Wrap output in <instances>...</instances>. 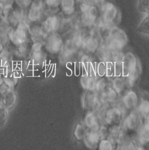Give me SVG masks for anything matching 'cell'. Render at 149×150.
<instances>
[{"label":"cell","mask_w":149,"mask_h":150,"mask_svg":"<svg viewBox=\"0 0 149 150\" xmlns=\"http://www.w3.org/2000/svg\"><path fill=\"white\" fill-rule=\"evenodd\" d=\"M63 47V42L60 36L57 34L50 37L47 42L48 51L52 54H57L61 51Z\"/></svg>","instance_id":"12"},{"label":"cell","mask_w":149,"mask_h":150,"mask_svg":"<svg viewBox=\"0 0 149 150\" xmlns=\"http://www.w3.org/2000/svg\"><path fill=\"white\" fill-rule=\"evenodd\" d=\"M13 43L18 47L25 45L27 41V33L24 28L20 27L13 31L10 35Z\"/></svg>","instance_id":"11"},{"label":"cell","mask_w":149,"mask_h":150,"mask_svg":"<svg viewBox=\"0 0 149 150\" xmlns=\"http://www.w3.org/2000/svg\"><path fill=\"white\" fill-rule=\"evenodd\" d=\"M3 95L4 94L0 91V106H3Z\"/></svg>","instance_id":"35"},{"label":"cell","mask_w":149,"mask_h":150,"mask_svg":"<svg viewBox=\"0 0 149 150\" xmlns=\"http://www.w3.org/2000/svg\"><path fill=\"white\" fill-rule=\"evenodd\" d=\"M115 145L108 138L102 139L98 145V149L101 150H112L115 149Z\"/></svg>","instance_id":"22"},{"label":"cell","mask_w":149,"mask_h":150,"mask_svg":"<svg viewBox=\"0 0 149 150\" xmlns=\"http://www.w3.org/2000/svg\"><path fill=\"white\" fill-rule=\"evenodd\" d=\"M122 102L126 110L131 111L135 109L138 102L137 94L132 91H129L125 92L122 97Z\"/></svg>","instance_id":"13"},{"label":"cell","mask_w":149,"mask_h":150,"mask_svg":"<svg viewBox=\"0 0 149 150\" xmlns=\"http://www.w3.org/2000/svg\"><path fill=\"white\" fill-rule=\"evenodd\" d=\"M83 140L86 147L90 149H95L98 147L102 138L98 130H89L86 131Z\"/></svg>","instance_id":"7"},{"label":"cell","mask_w":149,"mask_h":150,"mask_svg":"<svg viewBox=\"0 0 149 150\" xmlns=\"http://www.w3.org/2000/svg\"><path fill=\"white\" fill-rule=\"evenodd\" d=\"M97 74L99 77L106 75V62H100L97 65Z\"/></svg>","instance_id":"29"},{"label":"cell","mask_w":149,"mask_h":150,"mask_svg":"<svg viewBox=\"0 0 149 150\" xmlns=\"http://www.w3.org/2000/svg\"><path fill=\"white\" fill-rule=\"evenodd\" d=\"M57 26V21L55 19H49L46 22V29L48 31H51L56 29Z\"/></svg>","instance_id":"30"},{"label":"cell","mask_w":149,"mask_h":150,"mask_svg":"<svg viewBox=\"0 0 149 150\" xmlns=\"http://www.w3.org/2000/svg\"><path fill=\"white\" fill-rule=\"evenodd\" d=\"M16 101V96L13 89H8L3 95V106L8 110L13 107Z\"/></svg>","instance_id":"18"},{"label":"cell","mask_w":149,"mask_h":150,"mask_svg":"<svg viewBox=\"0 0 149 150\" xmlns=\"http://www.w3.org/2000/svg\"><path fill=\"white\" fill-rule=\"evenodd\" d=\"M104 40V44L111 51H114L122 50L127 43V38L123 30L115 26L110 28Z\"/></svg>","instance_id":"1"},{"label":"cell","mask_w":149,"mask_h":150,"mask_svg":"<svg viewBox=\"0 0 149 150\" xmlns=\"http://www.w3.org/2000/svg\"><path fill=\"white\" fill-rule=\"evenodd\" d=\"M137 142L140 145L143 146L149 143V125L144 123L141 124L137 130Z\"/></svg>","instance_id":"15"},{"label":"cell","mask_w":149,"mask_h":150,"mask_svg":"<svg viewBox=\"0 0 149 150\" xmlns=\"http://www.w3.org/2000/svg\"><path fill=\"white\" fill-rule=\"evenodd\" d=\"M7 109L4 106H0V127L5 125L7 121Z\"/></svg>","instance_id":"28"},{"label":"cell","mask_w":149,"mask_h":150,"mask_svg":"<svg viewBox=\"0 0 149 150\" xmlns=\"http://www.w3.org/2000/svg\"><path fill=\"white\" fill-rule=\"evenodd\" d=\"M115 76H123V62H115Z\"/></svg>","instance_id":"32"},{"label":"cell","mask_w":149,"mask_h":150,"mask_svg":"<svg viewBox=\"0 0 149 150\" xmlns=\"http://www.w3.org/2000/svg\"><path fill=\"white\" fill-rule=\"evenodd\" d=\"M138 30L140 32L144 34H149V16L148 15H145L142 21L141 22Z\"/></svg>","instance_id":"23"},{"label":"cell","mask_w":149,"mask_h":150,"mask_svg":"<svg viewBox=\"0 0 149 150\" xmlns=\"http://www.w3.org/2000/svg\"><path fill=\"white\" fill-rule=\"evenodd\" d=\"M142 120L137 110L134 109L131 110L129 115L123 119L122 125L126 131L135 130L141 125Z\"/></svg>","instance_id":"4"},{"label":"cell","mask_w":149,"mask_h":150,"mask_svg":"<svg viewBox=\"0 0 149 150\" xmlns=\"http://www.w3.org/2000/svg\"><path fill=\"white\" fill-rule=\"evenodd\" d=\"M99 41L96 36L94 34L84 37L82 47L87 54L94 53L99 47Z\"/></svg>","instance_id":"9"},{"label":"cell","mask_w":149,"mask_h":150,"mask_svg":"<svg viewBox=\"0 0 149 150\" xmlns=\"http://www.w3.org/2000/svg\"><path fill=\"white\" fill-rule=\"evenodd\" d=\"M137 8L140 13L146 15L149 10V0H138Z\"/></svg>","instance_id":"24"},{"label":"cell","mask_w":149,"mask_h":150,"mask_svg":"<svg viewBox=\"0 0 149 150\" xmlns=\"http://www.w3.org/2000/svg\"><path fill=\"white\" fill-rule=\"evenodd\" d=\"M145 123L149 125V114L148 116L146 117V118L145 119Z\"/></svg>","instance_id":"36"},{"label":"cell","mask_w":149,"mask_h":150,"mask_svg":"<svg viewBox=\"0 0 149 150\" xmlns=\"http://www.w3.org/2000/svg\"><path fill=\"white\" fill-rule=\"evenodd\" d=\"M122 62L123 68V76H127L138 65L135 56L131 52H129L125 55V57Z\"/></svg>","instance_id":"8"},{"label":"cell","mask_w":149,"mask_h":150,"mask_svg":"<svg viewBox=\"0 0 149 150\" xmlns=\"http://www.w3.org/2000/svg\"><path fill=\"white\" fill-rule=\"evenodd\" d=\"M126 111L117 106L111 107L104 111V121L108 126L120 124L123 120Z\"/></svg>","instance_id":"3"},{"label":"cell","mask_w":149,"mask_h":150,"mask_svg":"<svg viewBox=\"0 0 149 150\" xmlns=\"http://www.w3.org/2000/svg\"><path fill=\"white\" fill-rule=\"evenodd\" d=\"M90 76L88 75H82L80 83L82 84V87L85 89L88 90V88L89 80Z\"/></svg>","instance_id":"33"},{"label":"cell","mask_w":149,"mask_h":150,"mask_svg":"<svg viewBox=\"0 0 149 150\" xmlns=\"http://www.w3.org/2000/svg\"><path fill=\"white\" fill-rule=\"evenodd\" d=\"M99 9L100 22L98 24L107 27H115L119 16L117 8L112 3L104 2L100 6Z\"/></svg>","instance_id":"2"},{"label":"cell","mask_w":149,"mask_h":150,"mask_svg":"<svg viewBox=\"0 0 149 150\" xmlns=\"http://www.w3.org/2000/svg\"><path fill=\"white\" fill-rule=\"evenodd\" d=\"M112 52L103 43L96 50V56L100 62H112Z\"/></svg>","instance_id":"17"},{"label":"cell","mask_w":149,"mask_h":150,"mask_svg":"<svg viewBox=\"0 0 149 150\" xmlns=\"http://www.w3.org/2000/svg\"><path fill=\"white\" fill-rule=\"evenodd\" d=\"M83 105L86 109H99L101 107V101L98 92L95 91H88L83 98Z\"/></svg>","instance_id":"6"},{"label":"cell","mask_w":149,"mask_h":150,"mask_svg":"<svg viewBox=\"0 0 149 150\" xmlns=\"http://www.w3.org/2000/svg\"><path fill=\"white\" fill-rule=\"evenodd\" d=\"M2 49H3V45H2V41L0 39V52L2 50Z\"/></svg>","instance_id":"37"},{"label":"cell","mask_w":149,"mask_h":150,"mask_svg":"<svg viewBox=\"0 0 149 150\" xmlns=\"http://www.w3.org/2000/svg\"><path fill=\"white\" fill-rule=\"evenodd\" d=\"M137 110L142 120H145L149 114V101L147 100L141 101Z\"/></svg>","instance_id":"19"},{"label":"cell","mask_w":149,"mask_h":150,"mask_svg":"<svg viewBox=\"0 0 149 150\" xmlns=\"http://www.w3.org/2000/svg\"><path fill=\"white\" fill-rule=\"evenodd\" d=\"M112 80V87L118 95H121L129 86L126 76H114Z\"/></svg>","instance_id":"16"},{"label":"cell","mask_w":149,"mask_h":150,"mask_svg":"<svg viewBox=\"0 0 149 150\" xmlns=\"http://www.w3.org/2000/svg\"><path fill=\"white\" fill-rule=\"evenodd\" d=\"M125 132L126 130L121 124L112 125L109 129L107 138L116 146L126 138Z\"/></svg>","instance_id":"5"},{"label":"cell","mask_w":149,"mask_h":150,"mask_svg":"<svg viewBox=\"0 0 149 150\" xmlns=\"http://www.w3.org/2000/svg\"><path fill=\"white\" fill-rule=\"evenodd\" d=\"M107 87V82L105 79L103 77H100V78L96 79V88L95 91L97 92H100L104 90Z\"/></svg>","instance_id":"26"},{"label":"cell","mask_w":149,"mask_h":150,"mask_svg":"<svg viewBox=\"0 0 149 150\" xmlns=\"http://www.w3.org/2000/svg\"><path fill=\"white\" fill-rule=\"evenodd\" d=\"M63 6L67 13H72L74 7V0H64Z\"/></svg>","instance_id":"31"},{"label":"cell","mask_w":149,"mask_h":150,"mask_svg":"<svg viewBox=\"0 0 149 150\" xmlns=\"http://www.w3.org/2000/svg\"><path fill=\"white\" fill-rule=\"evenodd\" d=\"M82 69V62H76L74 64V73L75 75L79 76L81 74Z\"/></svg>","instance_id":"34"},{"label":"cell","mask_w":149,"mask_h":150,"mask_svg":"<svg viewBox=\"0 0 149 150\" xmlns=\"http://www.w3.org/2000/svg\"><path fill=\"white\" fill-rule=\"evenodd\" d=\"M146 15H148V16H149V11H148V14H146Z\"/></svg>","instance_id":"39"},{"label":"cell","mask_w":149,"mask_h":150,"mask_svg":"<svg viewBox=\"0 0 149 150\" xmlns=\"http://www.w3.org/2000/svg\"><path fill=\"white\" fill-rule=\"evenodd\" d=\"M125 57V54L122 50L114 51L112 54V62H122Z\"/></svg>","instance_id":"27"},{"label":"cell","mask_w":149,"mask_h":150,"mask_svg":"<svg viewBox=\"0 0 149 150\" xmlns=\"http://www.w3.org/2000/svg\"><path fill=\"white\" fill-rule=\"evenodd\" d=\"M115 75V62H106V76L113 78Z\"/></svg>","instance_id":"25"},{"label":"cell","mask_w":149,"mask_h":150,"mask_svg":"<svg viewBox=\"0 0 149 150\" xmlns=\"http://www.w3.org/2000/svg\"><path fill=\"white\" fill-rule=\"evenodd\" d=\"M44 55L41 50L32 51L31 60L34 65H40L44 60Z\"/></svg>","instance_id":"21"},{"label":"cell","mask_w":149,"mask_h":150,"mask_svg":"<svg viewBox=\"0 0 149 150\" xmlns=\"http://www.w3.org/2000/svg\"><path fill=\"white\" fill-rule=\"evenodd\" d=\"M78 1L81 2H82V4H83V3H85V2H87V1H88L89 0H78Z\"/></svg>","instance_id":"38"},{"label":"cell","mask_w":149,"mask_h":150,"mask_svg":"<svg viewBox=\"0 0 149 150\" xmlns=\"http://www.w3.org/2000/svg\"><path fill=\"white\" fill-rule=\"evenodd\" d=\"M86 130L85 126L81 124H79L76 125L74 130V136L75 138L78 141H81L84 139Z\"/></svg>","instance_id":"20"},{"label":"cell","mask_w":149,"mask_h":150,"mask_svg":"<svg viewBox=\"0 0 149 150\" xmlns=\"http://www.w3.org/2000/svg\"><path fill=\"white\" fill-rule=\"evenodd\" d=\"M118 94L112 87H107L104 90L100 92L99 95L101 103L104 104L114 103L118 100Z\"/></svg>","instance_id":"10"},{"label":"cell","mask_w":149,"mask_h":150,"mask_svg":"<svg viewBox=\"0 0 149 150\" xmlns=\"http://www.w3.org/2000/svg\"><path fill=\"white\" fill-rule=\"evenodd\" d=\"M84 124L89 130H98L100 127L98 115L94 111L89 112L85 117Z\"/></svg>","instance_id":"14"}]
</instances>
